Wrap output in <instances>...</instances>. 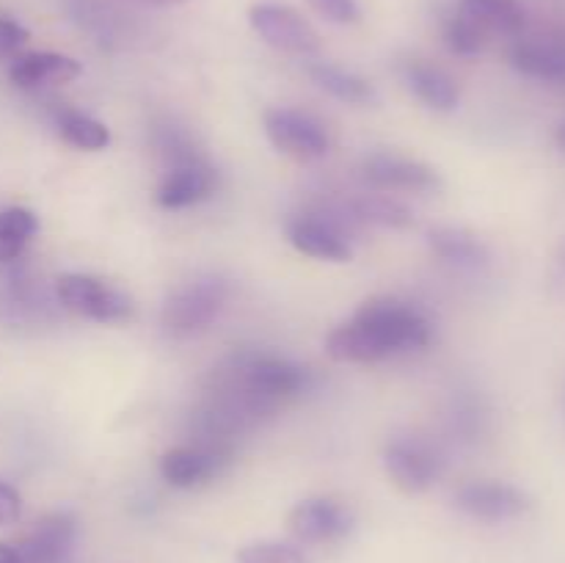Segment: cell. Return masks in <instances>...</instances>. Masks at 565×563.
<instances>
[{
  "instance_id": "obj_1",
  "label": "cell",
  "mask_w": 565,
  "mask_h": 563,
  "mask_svg": "<svg viewBox=\"0 0 565 563\" xmlns=\"http://www.w3.org/2000/svg\"><path fill=\"white\" fill-rule=\"evenodd\" d=\"M434 340L428 315L397 298H370L348 323L326 337V357L342 364H373L419 351Z\"/></svg>"
},
{
  "instance_id": "obj_2",
  "label": "cell",
  "mask_w": 565,
  "mask_h": 563,
  "mask_svg": "<svg viewBox=\"0 0 565 563\" xmlns=\"http://www.w3.org/2000/svg\"><path fill=\"white\" fill-rule=\"evenodd\" d=\"M230 287L218 276H199L177 287L163 304V326L169 334L188 337L193 331H202L218 318L224 309Z\"/></svg>"
},
{
  "instance_id": "obj_3",
  "label": "cell",
  "mask_w": 565,
  "mask_h": 563,
  "mask_svg": "<svg viewBox=\"0 0 565 563\" xmlns=\"http://www.w3.org/2000/svg\"><path fill=\"white\" fill-rule=\"evenodd\" d=\"M55 296L66 312L94 320V323H121L132 315L130 296L92 274L58 276Z\"/></svg>"
},
{
  "instance_id": "obj_4",
  "label": "cell",
  "mask_w": 565,
  "mask_h": 563,
  "mask_svg": "<svg viewBox=\"0 0 565 563\" xmlns=\"http://www.w3.org/2000/svg\"><path fill=\"white\" fill-rule=\"evenodd\" d=\"M248 22L254 33L279 53L298 55V59H312L320 53L318 31L290 6L274 3V0L254 3L248 9Z\"/></svg>"
},
{
  "instance_id": "obj_5",
  "label": "cell",
  "mask_w": 565,
  "mask_h": 563,
  "mask_svg": "<svg viewBox=\"0 0 565 563\" xmlns=\"http://www.w3.org/2000/svg\"><path fill=\"white\" fill-rule=\"evenodd\" d=\"M265 136L281 155H290L296 160L323 158L331 144L323 121L296 108L265 110Z\"/></svg>"
},
{
  "instance_id": "obj_6",
  "label": "cell",
  "mask_w": 565,
  "mask_h": 563,
  "mask_svg": "<svg viewBox=\"0 0 565 563\" xmlns=\"http://www.w3.org/2000/svg\"><path fill=\"white\" fill-rule=\"evenodd\" d=\"M384 469L406 495H423L439 480L441 456L419 436H397L384 450Z\"/></svg>"
},
{
  "instance_id": "obj_7",
  "label": "cell",
  "mask_w": 565,
  "mask_h": 563,
  "mask_svg": "<svg viewBox=\"0 0 565 563\" xmlns=\"http://www.w3.org/2000/svg\"><path fill=\"white\" fill-rule=\"evenodd\" d=\"M456 506L480 522H511L530 511V495L505 480H472L456 491Z\"/></svg>"
},
{
  "instance_id": "obj_8",
  "label": "cell",
  "mask_w": 565,
  "mask_h": 563,
  "mask_svg": "<svg viewBox=\"0 0 565 563\" xmlns=\"http://www.w3.org/2000/svg\"><path fill=\"white\" fill-rule=\"evenodd\" d=\"M290 533L303 544H331L353 530V511L334 497H309L290 511Z\"/></svg>"
},
{
  "instance_id": "obj_9",
  "label": "cell",
  "mask_w": 565,
  "mask_h": 563,
  "mask_svg": "<svg viewBox=\"0 0 565 563\" xmlns=\"http://www.w3.org/2000/svg\"><path fill=\"white\" fill-rule=\"evenodd\" d=\"M364 180L379 191H412L428 193L441 185V177L423 160L395 152H375L362 166Z\"/></svg>"
},
{
  "instance_id": "obj_10",
  "label": "cell",
  "mask_w": 565,
  "mask_h": 563,
  "mask_svg": "<svg viewBox=\"0 0 565 563\" xmlns=\"http://www.w3.org/2000/svg\"><path fill=\"white\" fill-rule=\"evenodd\" d=\"M287 241L296 252L323 259V263H348L353 257L345 230L334 219H323V215H292L287 221Z\"/></svg>"
},
{
  "instance_id": "obj_11",
  "label": "cell",
  "mask_w": 565,
  "mask_h": 563,
  "mask_svg": "<svg viewBox=\"0 0 565 563\" xmlns=\"http://www.w3.org/2000/svg\"><path fill=\"white\" fill-rule=\"evenodd\" d=\"M243 381H246L248 395L263 403H276L301 395L309 386V370L290 359L257 357L246 364Z\"/></svg>"
},
{
  "instance_id": "obj_12",
  "label": "cell",
  "mask_w": 565,
  "mask_h": 563,
  "mask_svg": "<svg viewBox=\"0 0 565 563\" xmlns=\"http://www.w3.org/2000/svg\"><path fill=\"white\" fill-rule=\"evenodd\" d=\"M215 185H218V180H215L213 166L199 158L185 160V163H177L166 171L158 188V204L166 210L191 208V204L213 196Z\"/></svg>"
},
{
  "instance_id": "obj_13",
  "label": "cell",
  "mask_w": 565,
  "mask_h": 563,
  "mask_svg": "<svg viewBox=\"0 0 565 563\" xmlns=\"http://www.w3.org/2000/svg\"><path fill=\"white\" fill-rule=\"evenodd\" d=\"M83 66L75 59L61 53H25L17 55L9 66V77L17 88H47L64 86L81 77Z\"/></svg>"
},
{
  "instance_id": "obj_14",
  "label": "cell",
  "mask_w": 565,
  "mask_h": 563,
  "mask_svg": "<svg viewBox=\"0 0 565 563\" xmlns=\"http://www.w3.org/2000/svg\"><path fill=\"white\" fill-rule=\"evenodd\" d=\"M513 70L544 83H565V33L561 36L522 39L511 47Z\"/></svg>"
},
{
  "instance_id": "obj_15",
  "label": "cell",
  "mask_w": 565,
  "mask_h": 563,
  "mask_svg": "<svg viewBox=\"0 0 565 563\" xmlns=\"http://www.w3.org/2000/svg\"><path fill=\"white\" fill-rule=\"evenodd\" d=\"M75 519L70 513H50L33 528V533L17 546L22 563H64L75 544Z\"/></svg>"
},
{
  "instance_id": "obj_16",
  "label": "cell",
  "mask_w": 565,
  "mask_h": 563,
  "mask_svg": "<svg viewBox=\"0 0 565 563\" xmlns=\"http://www.w3.org/2000/svg\"><path fill=\"white\" fill-rule=\"evenodd\" d=\"M221 472V456L213 450H199V447H171L160 458V475L166 484L177 489H193Z\"/></svg>"
},
{
  "instance_id": "obj_17",
  "label": "cell",
  "mask_w": 565,
  "mask_h": 563,
  "mask_svg": "<svg viewBox=\"0 0 565 563\" xmlns=\"http://www.w3.org/2000/svg\"><path fill=\"white\" fill-rule=\"evenodd\" d=\"M406 86L412 88L419 103L428 105L430 110H439V114H450L461 103V88L452 81L450 72L425 64V61H412L406 66Z\"/></svg>"
},
{
  "instance_id": "obj_18",
  "label": "cell",
  "mask_w": 565,
  "mask_h": 563,
  "mask_svg": "<svg viewBox=\"0 0 565 563\" xmlns=\"http://www.w3.org/2000/svg\"><path fill=\"white\" fill-rule=\"evenodd\" d=\"M428 246L441 263L456 265V268L475 270L489 263V248L472 232L461 226H436L428 232Z\"/></svg>"
},
{
  "instance_id": "obj_19",
  "label": "cell",
  "mask_w": 565,
  "mask_h": 563,
  "mask_svg": "<svg viewBox=\"0 0 565 563\" xmlns=\"http://www.w3.org/2000/svg\"><path fill=\"white\" fill-rule=\"evenodd\" d=\"M309 75L318 83L323 92H329L331 97L340 99L348 105H375L379 103V92L370 81H364L362 75L351 70H342V66L329 64V61H318V64L309 66Z\"/></svg>"
},
{
  "instance_id": "obj_20",
  "label": "cell",
  "mask_w": 565,
  "mask_h": 563,
  "mask_svg": "<svg viewBox=\"0 0 565 563\" xmlns=\"http://www.w3.org/2000/svg\"><path fill=\"white\" fill-rule=\"evenodd\" d=\"M461 9L489 33L519 36L527 25V14L519 0H461Z\"/></svg>"
},
{
  "instance_id": "obj_21",
  "label": "cell",
  "mask_w": 565,
  "mask_h": 563,
  "mask_svg": "<svg viewBox=\"0 0 565 563\" xmlns=\"http://www.w3.org/2000/svg\"><path fill=\"white\" fill-rule=\"evenodd\" d=\"M55 125H58V136L64 138L70 147L83 149V152H99V149H105L110 144L108 127H105L99 119H94V116L83 114V110H75V108L58 110Z\"/></svg>"
},
{
  "instance_id": "obj_22",
  "label": "cell",
  "mask_w": 565,
  "mask_h": 563,
  "mask_svg": "<svg viewBox=\"0 0 565 563\" xmlns=\"http://www.w3.org/2000/svg\"><path fill=\"white\" fill-rule=\"evenodd\" d=\"M39 219L25 208L0 210V265H9L25 252L31 237L36 235Z\"/></svg>"
},
{
  "instance_id": "obj_23",
  "label": "cell",
  "mask_w": 565,
  "mask_h": 563,
  "mask_svg": "<svg viewBox=\"0 0 565 563\" xmlns=\"http://www.w3.org/2000/svg\"><path fill=\"white\" fill-rule=\"evenodd\" d=\"M489 36L491 33L463 9H458L445 25V44L450 47V53L461 55V59H475V55L483 53Z\"/></svg>"
},
{
  "instance_id": "obj_24",
  "label": "cell",
  "mask_w": 565,
  "mask_h": 563,
  "mask_svg": "<svg viewBox=\"0 0 565 563\" xmlns=\"http://www.w3.org/2000/svg\"><path fill=\"white\" fill-rule=\"evenodd\" d=\"M353 219L367 221V224L386 226V230H406L414 224L412 210L390 196H367L353 204Z\"/></svg>"
},
{
  "instance_id": "obj_25",
  "label": "cell",
  "mask_w": 565,
  "mask_h": 563,
  "mask_svg": "<svg viewBox=\"0 0 565 563\" xmlns=\"http://www.w3.org/2000/svg\"><path fill=\"white\" fill-rule=\"evenodd\" d=\"M237 563H309L301 550L281 541H257L237 552Z\"/></svg>"
},
{
  "instance_id": "obj_26",
  "label": "cell",
  "mask_w": 565,
  "mask_h": 563,
  "mask_svg": "<svg viewBox=\"0 0 565 563\" xmlns=\"http://www.w3.org/2000/svg\"><path fill=\"white\" fill-rule=\"evenodd\" d=\"M307 3L334 25H356L362 20V9H359L356 0H307Z\"/></svg>"
},
{
  "instance_id": "obj_27",
  "label": "cell",
  "mask_w": 565,
  "mask_h": 563,
  "mask_svg": "<svg viewBox=\"0 0 565 563\" xmlns=\"http://www.w3.org/2000/svg\"><path fill=\"white\" fill-rule=\"evenodd\" d=\"M31 33L11 17H0V61L17 59L22 47L28 44Z\"/></svg>"
},
{
  "instance_id": "obj_28",
  "label": "cell",
  "mask_w": 565,
  "mask_h": 563,
  "mask_svg": "<svg viewBox=\"0 0 565 563\" xmlns=\"http://www.w3.org/2000/svg\"><path fill=\"white\" fill-rule=\"evenodd\" d=\"M22 513V497L14 486L0 484V528L14 524Z\"/></svg>"
},
{
  "instance_id": "obj_29",
  "label": "cell",
  "mask_w": 565,
  "mask_h": 563,
  "mask_svg": "<svg viewBox=\"0 0 565 563\" xmlns=\"http://www.w3.org/2000/svg\"><path fill=\"white\" fill-rule=\"evenodd\" d=\"M0 563H22L20 550L11 544H0Z\"/></svg>"
},
{
  "instance_id": "obj_30",
  "label": "cell",
  "mask_w": 565,
  "mask_h": 563,
  "mask_svg": "<svg viewBox=\"0 0 565 563\" xmlns=\"http://www.w3.org/2000/svg\"><path fill=\"white\" fill-rule=\"evenodd\" d=\"M555 144L565 152V121H561V125H557V130H555Z\"/></svg>"
},
{
  "instance_id": "obj_31",
  "label": "cell",
  "mask_w": 565,
  "mask_h": 563,
  "mask_svg": "<svg viewBox=\"0 0 565 563\" xmlns=\"http://www.w3.org/2000/svg\"><path fill=\"white\" fill-rule=\"evenodd\" d=\"M152 3H160V6H174V3H185V0H152Z\"/></svg>"
},
{
  "instance_id": "obj_32",
  "label": "cell",
  "mask_w": 565,
  "mask_h": 563,
  "mask_svg": "<svg viewBox=\"0 0 565 563\" xmlns=\"http://www.w3.org/2000/svg\"><path fill=\"white\" fill-rule=\"evenodd\" d=\"M563 406H565V397H563Z\"/></svg>"
}]
</instances>
